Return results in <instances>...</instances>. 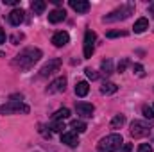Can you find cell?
I'll return each instance as SVG.
<instances>
[{"mask_svg":"<svg viewBox=\"0 0 154 152\" xmlns=\"http://www.w3.org/2000/svg\"><path fill=\"white\" fill-rule=\"evenodd\" d=\"M11 113H29V106L18 102V100H9L0 108V114H11Z\"/></svg>","mask_w":154,"mask_h":152,"instance_id":"277c9868","label":"cell"},{"mask_svg":"<svg viewBox=\"0 0 154 152\" xmlns=\"http://www.w3.org/2000/svg\"><path fill=\"white\" fill-rule=\"evenodd\" d=\"M4 4H7V5H18L20 0H4Z\"/></svg>","mask_w":154,"mask_h":152,"instance_id":"4dcf8cb0","label":"cell"},{"mask_svg":"<svg viewBox=\"0 0 154 152\" xmlns=\"http://www.w3.org/2000/svg\"><path fill=\"white\" fill-rule=\"evenodd\" d=\"M106 36L108 38H120V36H127V32H124V31H109Z\"/></svg>","mask_w":154,"mask_h":152,"instance_id":"d4e9b609","label":"cell"},{"mask_svg":"<svg viewBox=\"0 0 154 152\" xmlns=\"http://www.w3.org/2000/svg\"><path fill=\"white\" fill-rule=\"evenodd\" d=\"M61 143H65V145H68V147H77V145H79L77 132H74V131L63 132V134H61Z\"/></svg>","mask_w":154,"mask_h":152,"instance_id":"30bf717a","label":"cell"},{"mask_svg":"<svg viewBox=\"0 0 154 152\" xmlns=\"http://www.w3.org/2000/svg\"><path fill=\"white\" fill-rule=\"evenodd\" d=\"M0 43H5V32L0 29Z\"/></svg>","mask_w":154,"mask_h":152,"instance_id":"1f68e13d","label":"cell"},{"mask_svg":"<svg viewBox=\"0 0 154 152\" xmlns=\"http://www.w3.org/2000/svg\"><path fill=\"white\" fill-rule=\"evenodd\" d=\"M70 116V109L68 108H61V109H57L56 113H54V120H65V118H68Z\"/></svg>","mask_w":154,"mask_h":152,"instance_id":"44dd1931","label":"cell"},{"mask_svg":"<svg viewBox=\"0 0 154 152\" xmlns=\"http://www.w3.org/2000/svg\"><path fill=\"white\" fill-rule=\"evenodd\" d=\"M149 125L145 123V122H140V120H134L133 123H131V129H129V132H131V136H134V138H143V136H147L149 134Z\"/></svg>","mask_w":154,"mask_h":152,"instance_id":"5b68a950","label":"cell"},{"mask_svg":"<svg viewBox=\"0 0 154 152\" xmlns=\"http://www.w3.org/2000/svg\"><path fill=\"white\" fill-rule=\"evenodd\" d=\"M59 66H61V59H52V61H48L47 65H43V68L39 70V75H41V77L52 75L54 72H57V70H59Z\"/></svg>","mask_w":154,"mask_h":152,"instance_id":"52a82bcc","label":"cell"},{"mask_svg":"<svg viewBox=\"0 0 154 152\" xmlns=\"http://www.w3.org/2000/svg\"><path fill=\"white\" fill-rule=\"evenodd\" d=\"M100 68H102V72H104L106 75L113 74V63H111V59H106V61H102V63H100Z\"/></svg>","mask_w":154,"mask_h":152,"instance_id":"7402d4cb","label":"cell"},{"mask_svg":"<svg viewBox=\"0 0 154 152\" xmlns=\"http://www.w3.org/2000/svg\"><path fill=\"white\" fill-rule=\"evenodd\" d=\"M133 11H134V5H122V7L115 9V11H111L109 14H106L102 18V22L111 23V22H118V20H125V18H129L133 14Z\"/></svg>","mask_w":154,"mask_h":152,"instance_id":"3957f363","label":"cell"},{"mask_svg":"<svg viewBox=\"0 0 154 152\" xmlns=\"http://www.w3.org/2000/svg\"><path fill=\"white\" fill-rule=\"evenodd\" d=\"M65 18H66L65 9H54V11L48 13V22H50V23H59V22H63Z\"/></svg>","mask_w":154,"mask_h":152,"instance_id":"4fadbf2b","label":"cell"},{"mask_svg":"<svg viewBox=\"0 0 154 152\" xmlns=\"http://www.w3.org/2000/svg\"><path fill=\"white\" fill-rule=\"evenodd\" d=\"M75 111L79 116H82V118H90L93 111H95V108H93V104H88V102H77L75 104Z\"/></svg>","mask_w":154,"mask_h":152,"instance_id":"ba28073f","label":"cell"},{"mask_svg":"<svg viewBox=\"0 0 154 152\" xmlns=\"http://www.w3.org/2000/svg\"><path fill=\"white\" fill-rule=\"evenodd\" d=\"M131 150H133V145H131V143H122L120 152H131Z\"/></svg>","mask_w":154,"mask_h":152,"instance_id":"f1b7e54d","label":"cell"},{"mask_svg":"<svg viewBox=\"0 0 154 152\" xmlns=\"http://www.w3.org/2000/svg\"><path fill=\"white\" fill-rule=\"evenodd\" d=\"M68 41H70V36H68V32H65V31H59V32H56V34L52 36V43H54L56 47H65Z\"/></svg>","mask_w":154,"mask_h":152,"instance_id":"7c38bea8","label":"cell"},{"mask_svg":"<svg viewBox=\"0 0 154 152\" xmlns=\"http://www.w3.org/2000/svg\"><path fill=\"white\" fill-rule=\"evenodd\" d=\"M39 59H41V50L29 47V48H23V50L13 59V66H14V68H20V70H29V68H32V66L38 63Z\"/></svg>","mask_w":154,"mask_h":152,"instance_id":"6da1fadb","label":"cell"},{"mask_svg":"<svg viewBox=\"0 0 154 152\" xmlns=\"http://www.w3.org/2000/svg\"><path fill=\"white\" fill-rule=\"evenodd\" d=\"M133 72H134V74H136V75H143V66H142V65H134V66H133Z\"/></svg>","mask_w":154,"mask_h":152,"instance_id":"83f0119b","label":"cell"},{"mask_svg":"<svg viewBox=\"0 0 154 152\" xmlns=\"http://www.w3.org/2000/svg\"><path fill=\"white\" fill-rule=\"evenodd\" d=\"M124 123H125V116L124 114H115L113 120H111V129H120Z\"/></svg>","mask_w":154,"mask_h":152,"instance_id":"ffe728a7","label":"cell"},{"mask_svg":"<svg viewBox=\"0 0 154 152\" xmlns=\"http://www.w3.org/2000/svg\"><path fill=\"white\" fill-rule=\"evenodd\" d=\"M122 136L120 134H109V136H106V138H102L100 141H99V145H97V150L99 152H115L118 150L120 147H122Z\"/></svg>","mask_w":154,"mask_h":152,"instance_id":"7a4b0ae2","label":"cell"},{"mask_svg":"<svg viewBox=\"0 0 154 152\" xmlns=\"http://www.w3.org/2000/svg\"><path fill=\"white\" fill-rule=\"evenodd\" d=\"M84 72H86V77H88V79H91V81H95V79H99V74H97L95 70H91V68H86Z\"/></svg>","mask_w":154,"mask_h":152,"instance_id":"484cf974","label":"cell"},{"mask_svg":"<svg viewBox=\"0 0 154 152\" xmlns=\"http://www.w3.org/2000/svg\"><path fill=\"white\" fill-rule=\"evenodd\" d=\"M50 129H52V131H56V132H63V129H65L63 120H54V122H52V125H50Z\"/></svg>","mask_w":154,"mask_h":152,"instance_id":"603a6c76","label":"cell"},{"mask_svg":"<svg viewBox=\"0 0 154 152\" xmlns=\"http://www.w3.org/2000/svg\"><path fill=\"white\" fill-rule=\"evenodd\" d=\"M116 90H118V86L115 82H104L100 86V93L102 95H113V93H116Z\"/></svg>","mask_w":154,"mask_h":152,"instance_id":"2e32d148","label":"cell"},{"mask_svg":"<svg viewBox=\"0 0 154 152\" xmlns=\"http://www.w3.org/2000/svg\"><path fill=\"white\" fill-rule=\"evenodd\" d=\"M136 152H152V147L149 145V143H142L140 147H138V150Z\"/></svg>","mask_w":154,"mask_h":152,"instance_id":"4316f807","label":"cell"},{"mask_svg":"<svg viewBox=\"0 0 154 152\" xmlns=\"http://www.w3.org/2000/svg\"><path fill=\"white\" fill-rule=\"evenodd\" d=\"M125 66H127V59H122V61L118 63V72H124Z\"/></svg>","mask_w":154,"mask_h":152,"instance_id":"f546056e","label":"cell"},{"mask_svg":"<svg viewBox=\"0 0 154 152\" xmlns=\"http://www.w3.org/2000/svg\"><path fill=\"white\" fill-rule=\"evenodd\" d=\"M31 7H32V11H34V14H41V13L45 11V7H47V4H45L43 0H34V2L31 4Z\"/></svg>","mask_w":154,"mask_h":152,"instance_id":"d6986e66","label":"cell"},{"mask_svg":"<svg viewBox=\"0 0 154 152\" xmlns=\"http://www.w3.org/2000/svg\"><path fill=\"white\" fill-rule=\"evenodd\" d=\"M95 39H97V36H95L93 31L88 29V31L84 32V57H86V59L93 56V50H95Z\"/></svg>","mask_w":154,"mask_h":152,"instance_id":"8992f818","label":"cell"},{"mask_svg":"<svg viewBox=\"0 0 154 152\" xmlns=\"http://www.w3.org/2000/svg\"><path fill=\"white\" fill-rule=\"evenodd\" d=\"M65 88H66V79L65 77H59V79H56V81H52L50 82V86H48V93H59V91H65Z\"/></svg>","mask_w":154,"mask_h":152,"instance_id":"8fae6325","label":"cell"},{"mask_svg":"<svg viewBox=\"0 0 154 152\" xmlns=\"http://www.w3.org/2000/svg\"><path fill=\"white\" fill-rule=\"evenodd\" d=\"M23 18H25V13H23L20 7L13 9V11L7 14V20H9V23H11V25H14V27H18V25L23 22Z\"/></svg>","mask_w":154,"mask_h":152,"instance_id":"9c48e42d","label":"cell"},{"mask_svg":"<svg viewBox=\"0 0 154 152\" xmlns=\"http://www.w3.org/2000/svg\"><path fill=\"white\" fill-rule=\"evenodd\" d=\"M88 91H90L88 82L81 81V82H77V84H75V95H77V97H86V95H88Z\"/></svg>","mask_w":154,"mask_h":152,"instance_id":"e0dca14e","label":"cell"},{"mask_svg":"<svg viewBox=\"0 0 154 152\" xmlns=\"http://www.w3.org/2000/svg\"><path fill=\"white\" fill-rule=\"evenodd\" d=\"M147 29H149V20H147V18H138V20L134 22L133 31H134L136 34H142V32H145Z\"/></svg>","mask_w":154,"mask_h":152,"instance_id":"9a60e30c","label":"cell"},{"mask_svg":"<svg viewBox=\"0 0 154 152\" xmlns=\"http://www.w3.org/2000/svg\"><path fill=\"white\" fill-rule=\"evenodd\" d=\"M70 127L74 129V132H84V131L88 129L86 122H82V120H74V122L70 123Z\"/></svg>","mask_w":154,"mask_h":152,"instance_id":"ac0fdd59","label":"cell"},{"mask_svg":"<svg viewBox=\"0 0 154 152\" xmlns=\"http://www.w3.org/2000/svg\"><path fill=\"white\" fill-rule=\"evenodd\" d=\"M152 109H154V106H152Z\"/></svg>","mask_w":154,"mask_h":152,"instance_id":"d6a6232c","label":"cell"},{"mask_svg":"<svg viewBox=\"0 0 154 152\" xmlns=\"http://www.w3.org/2000/svg\"><path fill=\"white\" fill-rule=\"evenodd\" d=\"M70 7L77 13H86L90 9V2L88 0H70Z\"/></svg>","mask_w":154,"mask_h":152,"instance_id":"5bb4252c","label":"cell"},{"mask_svg":"<svg viewBox=\"0 0 154 152\" xmlns=\"http://www.w3.org/2000/svg\"><path fill=\"white\" fill-rule=\"evenodd\" d=\"M142 113H143L145 118H149V120H152V118H154V109H152V108H149V106H143Z\"/></svg>","mask_w":154,"mask_h":152,"instance_id":"cb8c5ba5","label":"cell"}]
</instances>
